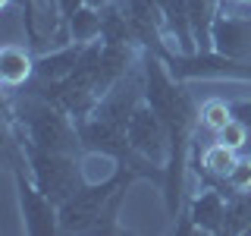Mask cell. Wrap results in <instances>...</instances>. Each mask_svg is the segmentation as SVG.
<instances>
[{
    "instance_id": "obj_1",
    "label": "cell",
    "mask_w": 251,
    "mask_h": 236,
    "mask_svg": "<svg viewBox=\"0 0 251 236\" xmlns=\"http://www.w3.org/2000/svg\"><path fill=\"white\" fill-rule=\"evenodd\" d=\"M141 66H145V101L151 104L160 120L170 129V164H167V183H163V199L167 211L176 217L179 199H182V170L188 145H192V126H195V104L188 98L185 85L167 69L160 54L145 51L141 54Z\"/></svg>"
},
{
    "instance_id": "obj_2",
    "label": "cell",
    "mask_w": 251,
    "mask_h": 236,
    "mask_svg": "<svg viewBox=\"0 0 251 236\" xmlns=\"http://www.w3.org/2000/svg\"><path fill=\"white\" fill-rule=\"evenodd\" d=\"M22 126H25V142L44 148V151L60 154H78L85 151L78 139V126L69 120V114L60 104L47 101L44 94H35L22 104Z\"/></svg>"
},
{
    "instance_id": "obj_3",
    "label": "cell",
    "mask_w": 251,
    "mask_h": 236,
    "mask_svg": "<svg viewBox=\"0 0 251 236\" xmlns=\"http://www.w3.org/2000/svg\"><path fill=\"white\" fill-rule=\"evenodd\" d=\"M138 173L129 167H120V173H113L110 179L100 183H85L69 202L60 205V233H94L104 217L110 199L120 192L123 186H129Z\"/></svg>"
},
{
    "instance_id": "obj_4",
    "label": "cell",
    "mask_w": 251,
    "mask_h": 236,
    "mask_svg": "<svg viewBox=\"0 0 251 236\" xmlns=\"http://www.w3.org/2000/svg\"><path fill=\"white\" fill-rule=\"evenodd\" d=\"M22 151L28 157L31 177H35L38 189L53 199L57 205L69 202L78 189L85 186L82 177V164L75 161V154H60V151H44V148L31 145V142H22Z\"/></svg>"
},
{
    "instance_id": "obj_5",
    "label": "cell",
    "mask_w": 251,
    "mask_h": 236,
    "mask_svg": "<svg viewBox=\"0 0 251 236\" xmlns=\"http://www.w3.org/2000/svg\"><path fill=\"white\" fill-rule=\"evenodd\" d=\"M163 63L179 82H188V79H251V60H235L226 57L220 51H195V54H173L170 47H160Z\"/></svg>"
},
{
    "instance_id": "obj_6",
    "label": "cell",
    "mask_w": 251,
    "mask_h": 236,
    "mask_svg": "<svg viewBox=\"0 0 251 236\" xmlns=\"http://www.w3.org/2000/svg\"><path fill=\"white\" fill-rule=\"evenodd\" d=\"M126 136H129V145L135 148L145 161H151V164L167 170L170 148H173L170 145V129H167V123L160 120V114H157L148 101H141V104L135 107L129 126H126Z\"/></svg>"
},
{
    "instance_id": "obj_7",
    "label": "cell",
    "mask_w": 251,
    "mask_h": 236,
    "mask_svg": "<svg viewBox=\"0 0 251 236\" xmlns=\"http://www.w3.org/2000/svg\"><path fill=\"white\" fill-rule=\"evenodd\" d=\"M141 101H145V66L135 63V66H132L129 73H126L120 82H116L113 88L98 101V107L91 110V117H98V120H104V123H113V126H120V129H126Z\"/></svg>"
},
{
    "instance_id": "obj_8",
    "label": "cell",
    "mask_w": 251,
    "mask_h": 236,
    "mask_svg": "<svg viewBox=\"0 0 251 236\" xmlns=\"http://www.w3.org/2000/svg\"><path fill=\"white\" fill-rule=\"evenodd\" d=\"M16 189H19V205H22V217H25V230L31 236H53L60 233V205L38 189L35 179H25V173L19 167L13 170Z\"/></svg>"
},
{
    "instance_id": "obj_9",
    "label": "cell",
    "mask_w": 251,
    "mask_h": 236,
    "mask_svg": "<svg viewBox=\"0 0 251 236\" xmlns=\"http://www.w3.org/2000/svg\"><path fill=\"white\" fill-rule=\"evenodd\" d=\"M210 41H214V51L226 57L251 60V16H232L226 13V6H220L210 29Z\"/></svg>"
},
{
    "instance_id": "obj_10",
    "label": "cell",
    "mask_w": 251,
    "mask_h": 236,
    "mask_svg": "<svg viewBox=\"0 0 251 236\" xmlns=\"http://www.w3.org/2000/svg\"><path fill=\"white\" fill-rule=\"evenodd\" d=\"M85 47H88V44L73 41V44L60 47V51H50V54L35 57V82L38 85H57V82H63V79L78 66Z\"/></svg>"
},
{
    "instance_id": "obj_11",
    "label": "cell",
    "mask_w": 251,
    "mask_h": 236,
    "mask_svg": "<svg viewBox=\"0 0 251 236\" xmlns=\"http://www.w3.org/2000/svg\"><path fill=\"white\" fill-rule=\"evenodd\" d=\"M188 220H192L195 230L223 233V224H226V202H223V192H217V189H201V192L192 199Z\"/></svg>"
},
{
    "instance_id": "obj_12",
    "label": "cell",
    "mask_w": 251,
    "mask_h": 236,
    "mask_svg": "<svg viewBox=\"0 0 251 236\" xmlns=\"http://www.w3.org/2000/svg\"><path fill=\"white\" fill-rule=\"evenodd\" d=\"M163 31L176 41L179 54L198 51L195 29H192V13H188V0H167V3H163Z\"/></svg>"
},
{
    "instance_id": "obj_13",
    "label": "cell",
    "mask_w": 251,
    "mask_h": 236,
    "mask_svg": "<svg viewBox=\"0 0 251 236\" xmlns=\"http://www.w3.org/2000/svg\"><path fill=\"white\" fill-rule=\"evenodd\" d=\"M100 26H104V13L91 3H82L78 10L73 13V19L66 22V31L73 41H82V44H91L100 38Z\"/></svg>"
},
{
    "instance_id": "obj_14",
    "label": "cell",
    "mask_w": 251,
    "mask_h": 236,
    "mask_svg": "<svg viewBox=\"0 0 251 236\" xmlns=\"http://www.w3.org/2000/svg\"><path fill=\"white\" fill-rule=\"evenodd\" d=\"M0 76H3L6 85L25 82L28 76H35V57H28V54L16 44H6L3 51H0Z\"/></svg>"
},
{
    "instance_id": "obj_15",
    "label": "cell",
    "mask_w": 251,
    "mask_h": 236,
    "mask_svg": "<svg viewBox=\"0 0 251 236\" xmlns=\"http://www.w3.org/2000/svg\"><path fill=\"white\" fill-rule=\"evenodd\" d=\"M235 148H229L226 142H214V145H207L204 148V154H201V167L198 170H204V173H210V177H220V179H226L229 177V170L235 167Z\"/></svg>"
},
{
    "instance_id": "obj_16",
    "label": "cell",
    "mask_w": 251,
    "mask_h": 236,
    "mask_svg": "<svg viewBox=\"0 0 251 236\" xmlns=\"http://www.w3.org/2000/svg\"><path fill=\"white\" fill-rule=\"evenodd\" d=\"M223 233H251V192H232L226 202Z\"/></svg>"
},
{
    "instance_id": "obj_17",
    "label": "cell",
    "mask_w": 251,
    "mask_h": 236,
    "mask_svg": "<svg viewBox=\"0 0 251 236\" xmlns=\"http://www.w3.org/2000/svg\"><path fill=\"white\" fill-rule=\"evenodd\" d=\"M232 117H235L232 107H226L223 101H207V104L201 107V126H207V129L217 132V136H220V129H223Z\"/></svg>"
},
{
    "instance_id": "obj_18",
    "label": "cell",
    "mask_w": 251,
    "mask_h": 236,
    "mask_svg": "<svg viewBox=\"0 0 251 236\" xmlns=\"http://www.w3.org/2000/svg\"><path fill=\"white\" fill-rule=\"evenodd\" d=\"M226 183H229L232 192H251V157H239L235 161V167L229 170Z\"/></svg>"
},
{
    "instance_id": "obj_19",
    "label": "cell",
    "mask_w": 251,
    "mask_h": 236,
    "mask_svg": "<svg viewBox=\"0 0 251 236\" xmlns=\"http://www.w3.org/2000/svg\"><path fill=\"white\" fill-rule=\"evenodd\" d=\"M220 142H226L229 148H235V151H239V148L248 142V123L239 120V117H232V120L226 123L223 129H220Z\"/></svg>"
},
{
    "instance_id": "obj_20",
    "label": "cell",
    "mask_w": 251,
    "mask_h": 236,
    "mask_svg": "<svg viewBox=\"0 0 251 236\" xmlns=\"http://www.w3.org/2000/svg\"><path fill=\"white\" fill-rule=\"evenodd\" d=\"M82 3H85V0H53V6H57V19H60V22H57L60 31H66V22L73 19V13H75Z\"/></svg>"
},
{
    "instance_id": "obj_21",
    "label": "cell",
    "mask_w": 251,
    "mask_h": 236,
    "mask_svg": "<svg viewBox=\"0 0 251 236\" xmlns=\"http://www.w3.org/2000/svg\"><path fill=\"white\" fill-rule=\"evenodd\" d=\"M85 3H91V6H98V10H104V6L110 3V0H85Z\"/></svg>"
},
{
    "instance_id": "obj_22",
    "label": "cell",
    "mask_w": 251,
    "mask_h": 236,
    "mask_svg": "<svg viewBox=\"0 0 251 236\" xmlns=\"http://www.w3.org/2000/svg\"><path fill=\"white\" fill-rule=\"evenodd\" d=\"M239 3H248V0H239Z\"/></svg>"
}]
</instances>
